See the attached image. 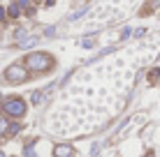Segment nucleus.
<instances>
[{"label": "nucleus", "mask_w": 160, "mask_h": 157, "mask_svg": "<svg viewBox=\"0 0 160 157\" xmlns=\"http://www.w3.org/2000/svg\"><path fill=\"white\" fill-rule=\"evenodd\" d=\"M23 67L28 72H49L53 67V56L47 51H32L23 58Z\"/></svg>", "instance_id": "nucleus-1"}, {"label": "nucleus", "mask_w": 160, "mask_h": 157, "mask_svg": "<svg viewBox=\"0 0 160 157\" xmlns=\"http://www.w3.org/2000/svg\"><path fill=\"white\" fill-rule=\"evenodd\" d=\"M0 109L9 118H23L26 111H28V104H26V99H21V97H5Z\"/></svg>", "instance_id": "nucleus-2"}, {"label": "nucleus", "mask_w": 160, "mask_h": 157, "mask_svg": "<svg viewBox=\"0 0 160 157\" xmlns=\"http://www.w3.org/2000/svg\"><path fill=\"white\" fill-rule=\"evenodd\" d=\"M2 76H5V81H9V83H23V81H28L30 72L21 62H16V65H9V67L5 69Z\"/></svg>", "instance_id": "nucleus-3"}, {"label": "nucleus", "mask_w": 160, "mask_h": 157, "mask_svg": "<svg viewBox=\"0 0 160 157\" xmlns=\"http://www.w3.org/2000/svg\"><path fill=\"white\" fill-rule=\"evenodd\" d=\"M53 157H74V145L72 143H58L53 148Z\"/></svg>", "instance_id": "nucleus-4"}, {"label": "nucleus", "mask_w": 160, "mask_h": 157, "mask_svg": "<svg viewBox=\"0 0 160 157\" xmlns=\"http://www.w3.org/2000/svg\"><path fill=\"white\" fill-rule=\"evenodd\" d=\"M19 129H21V122H12V125L5 127L2 136H16V134H19Z\"/></svg>", "instance_id": "nucleus-5"}, {"label": "nucleus", "mask_w": 160, "mask_h": 157, "mask_svg": "<svg viewBox=\"0 0 160 157\" xmlns=\"http://www.w3.org/2000/svg\"><path fill=\"white\" fill-rule=\"evenodd\" d=\"M37 44V37H28V39L21 42V48H28V46H35Z\"/></svg>", "instance_id": "nucleus-6"}, {"label": "nucleus", "mask_w": 160, "mask_h": 157, "mask_svg": "<svg viewBox=\"0 0 160 157\" xmlns=\"http://www.w3.org/2000/svg\"><path fill=\"white\" fill-rule=\"evenodd\" d=\"M5 12H7L9 16H14V19H16V16H19V14H21V9H19V7H16V2H14V5H9V9H5Z\"/></svg>", "instance_id": "nucleus-7"}, {"label": "nucleus", "mask_w": 160, "mask_h": 157, "mask_svg": "<svg viewBox=\"0 0 160 157\" xmlns=\"http://www.w3.org/2000/svg\"><path fill=\"white\" fill-rule=\"evenodd\" d=\"M42 97H44V95H42V93H37V90H35V93L30 95V99H32V104H40V102H42Z\"/></svg>", "instance_id": "nucleus-8"}, {"label": "nucleus", "mask_w": 160, "mask_h": 157, "mask_svg": "<svg viewBox=\"0 0 160 157\" xmlns=\"http://www.w3.org/2000/svg\"><path fill=\"white\" fill-rule=\"evenodd\" d=\"M16 7H19V9H28L30 7V0H16Z\"/></svg>", "instance_id": "nucleus-9"}, {"label": "nucleus", "mask_w": 160, "mask_h": 157, "mask_svg": "<svg viewBox=\"0 0 160 157\" xmlns=\"http://www.w3.org/2000/svg\"><path fill=\"white\" fill-rule=\"evenodd\" d=\"M160 76V69H153V72H148V81H156Z\"/></svg>", "instance_id": "nucleus-10"}, {"label": "nucleus", "mask_w": 160, "mask_h": 157, "mask_svg": "<svg viewBox=\"0 0 160 157\" xmlns=\"http://www.w3.org/2000/svg\"><path fill=\"white\" fill-rule=\"evenodd\" d=\"M23 157H37V155H35V150H32V145H28V148H26Z\"/></svg>", "instance_id": "nucleus-11"}, {"label": "nucleus", "mask_w": 160, "mask_h": 157, "mask_svg": "<svg viewBox=\"0 0 160 157\" xmlns=\"http://www.w3.org/2000/svg\"><path fill=\"white\" fill-rule=\"evenodd\" d=\"M144 32H146V28H137V30H135V37H142Z\"/></svg>", "instance_id": "nucleus-12"}, {"label": "nucleus", "mask_w": 160, "mask_h": 157, "mask_svg": "<svg viewBox=\"0 0 160 157\" xmlns=\"http://www.w3.org/2000/svg\"><path fill=\"white\" fill-rule=\"evenodd\" d=\"M81 44H84V46H93V39H91V37H86V39L81 42Z\"/></svg>", "instance_id": "nucleus-13"}, {"label": "nucleus", "mask_w": 160, "mask_h": 157, "mask_svg": "<svg viewBox=\"0 0 160 157\" xmlns=\"http://www.w3.org/2000/svg\"><path fill=\"white\" fill-rule=\"evenodd\" d=\"M5 16H7V12H5V9L0 7V21H5Z\"/></svg>", "instance_id": "nucleus-14"}, {"label": "nucleus", "mask_w": 160, "mask_h": 157, "mask_svg": "<svg viewBox=\"0 0 160 157\" xmlns=\"http://www.w3.org/2000/svg\"><path fill=\"white\" fill-rule=\"evenodd\" d=\"M144 157H156V155H153V150H151V153H146Z\"/></svg>", "instance_id": "nucleus-15"}, {"label": "nucleus", "mask_w": 160, "mask_h": 157, "mask_svg": "<svg viewBox=\"0 0 160 157\" xmlns=\"http://www.w3.org/2000/svg\"><path fill=\"white\" fill-rule=\"evenodd\" d=\"M0 157H7V155H5V153H0Z\"/></svg>", "instance_id": "nucleus-16"}, {"label": "nucleus", "mask_w": 160, "mask_h": 157, "mask_svg": "<svg viewBox=\"0 0 160 157\" xmlns=\"http://www.w3.org/2000/svg\"><path fill=\"white\" fill-rule=\"evenodd\" d=\"M0 141H2V132H0Z\"/></svg>", "instance_id": "nucleus-17"}]
</instances>
